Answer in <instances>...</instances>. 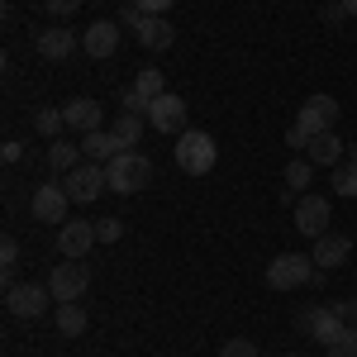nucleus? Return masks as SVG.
<instances>
[{
	"label": "nucleus",
	"mask_w": 357,
	"mask_h": 357,
	"mask_svg": "<svg viewBox=\"0 0 357 357\" xmlns=\"http://www.w3.org/2000/svg\"><path fill=\"white\" fill-rule=\"evenodd\" d=\"M82 153L91 162H114V158L129 153V148L114 138V129H91V134H82Z\"/></svg>",
	"instance_id": "nucleus-17"
},
{
	"label": "nucleus",
	"mask_w": 357,
	"mask_h": 357,
	"mask_svg": "<svg viewBox=\"0 0 357 357\" xmlns=\"http://www.w3.org/2000/svg\"><path fill=\"white\" fill-rule=\"evenodd\" d=\"M105 176H110V191L114 195H138L148 181H153V162L143 158V153H119L114 162H105Z\"/></svg>",
	"instance_id": "nucleus-3"
},
{
	"label": "nucleus",
	"mask_w": 357,
	"mask_h": 357,
	"mask_svg": "<svg viewBox=\"0 0 357 357\" xmlns=\"http://www.w3.org/2000/svg\"><path fill=\"white\" fill-rule=\"evenodd\" d=\"M67 205H72L67 186H62V181H43V186L33 191V200H29V215L43 220V224H67Z\"/></svg>",
	"instance_id": "nucleus-7"
},
{
	"label": "nucleus",
	"mask_w": 357,
	"mask_h": 357,
	"mask_svg": "<svg viewBox=\"0 0 357 357\" xmlns=\"http://www.w3.org/2000/svg\"><path fill=\"white\" fill-rule=\"evenodd\" d=\"M119 110H124V114H148V100H143L134 86H129V91L119 96Z\"/></svg>",
	"instance_id": "nucleus-30"
},
{
	"label": "nucleus",
	"mask_w": 357,
	"mask_h": 357,
	"mask_svg": "<svg viewBox=\"0 0 357 357\" xmlns=\"http://www.w3.org/2000/svg\"><path fill=\"white\" fill-rule=\"evenodd\" d=\"M82 48L96 57V62H100V57H114V53H119V24H114V20H96V24H86Z\"/></svg>",
	"instance_id": "nucleus-15"
},
{
	"label": "nucleus",
	"mask_w": 357,
	"mask_h": 357,
	"mask_svg": "<svg viewBox=\"0 0 357 357\" xmlns=\"http://www.w3.org/2000/svg\"><path fill=\"white\" fill-rule=\"evenodd\" d=\"M134 5L143 10V15H167V10H172L176 0H134Z\"/></svg>",
	"instance_id": "nucleus-33"
},
{
	"label": "nucleus",
	"mask_w": 357,
	"mask_h": 357,
	"mask_svg": "<svg viewBox=\"0 0 357 357\" xmlns=\"http://www.w3.org/2000/svg\"><path fill=\"white\" fill-rule=\"evenodd\" d=\"M310 176H314V162H310V158H296V162L286 167V186H291V191H305Z\"/></svg>",
	"instance_id": "nucleus-27"
},
{
	"label": "nucleus",
	"mask_w": 357,
	"mask_h": 357,
	"mask_svg": "<svg viewBox=\"0 0 357 357\" xmlns=\"http://www.w3.org/2000/svg\"><path fill=\"white\" fill-rule=\"evenodd\" d=\"M215 162H220V143L205 129H181V138H176V167L186 176H210Z\"/></svg>",
	"instance_id": "nucleus-1"
},
{
	"label": "nucleus",
	"mask_w": 357,
	"mask_h": 357,
	"mask_svg": "<svg viewBox=\"0 0 357 357\" xmlns=\"http://www.w3.org/2000/svg\"><path fill=\"white\" fill-rule=\"evenodd\" d=\"M96 5H105V0H96Z\"/></svg>",
	"instance_id": "nucleus-40"
},
{
	"label": "nucleus",
	"mask_w": 357,
	"mask_h": 357,
	"mask_svg": "<svg viewBox=\"0 0 357 357\" xmlns=\"http://www.w3.org/2000/svg\"><path fill=\"white\" fill-rule=\"evenodd\" d=\"M33 129L43 138H57L62 129H67V114H62V105H48V110H38L33 114Z\"/></svg>",
	"instance_id": "nucleus-23"
},
{
	"label": "nucleus",
	"mask_w": 357,
	"mask_h": 357,
	"mask_svg": "<svg viewBox=\"0 0 357 357\" xmlns=\"http://www.w3.org/2000/svg\"><path fill=\"white\" fill-rule=\"evenodd\" d=\"M348 153V143L338 138V129H329V134H314L310 138V148H305V158L314 167H338V158Z\"/></svg>",
	"instance_id": "nucleus-19"
},
{
	"label": "nucleus",
	"mask_w": 357,
	"mask_h": 357,
	"mask_svg": "<svg viewBox=\"0 0 357 357\" xmlns=\"http://www.w3.org/2000/svg\"><path fill=\"white\" fill-rule=\"evenodd\" d=\"M333 124H338V100L333 96H310L301 105V114H296V129H305V138L329 134Z\"/></svg>",
	"instance_id": "nucleus-9"
},
{
	"label": "nucleus",
	"mask_w": 357,
	"mask_h": 357,
	"mask_svg": "<svg viewBox=\"0 0 357 357\" xmlns=\"http://www.w3.org/2000/svg\"><path fill=\"white\" fill-rule=\"evenodd\" d=\"M67 195H72V205H91V200H100V195L110 191V176H105V162H82L77 172H67Z\"/></svg>",
	"instance_id": "nucleus-5"
},
{
	"label": "nucleus",
	"mask_w": 357,
	"mask_h": 357,
	"mask_svg": "<svg viewBox=\"0 0 357 357\" xmlns=\"http://www.w3.org/2000/svg\"><path fill=\"white\" fill-rule=\"evenodd\" d=\"M220 357H262V353H257L252 338H229V343L220 348Z\"/></svg>",
	"instance_id": "nucleus-29"
},
{
	"label": "nucleus",
	"mask_w": 357,
	"mask_h": 357,
	"mask_svg": "<svg viewBox=\"0 0 357 357\" xmlns=\"http://www.w3.org/2000/svg\"><path fill=\"white\" fill-rule=\"evenodd\" d=\"M33 48H38V57H43V62H67V57L82 48V38H77L72 29H38Z\"/></svg>",
	"instance_id": "nucleus-12"
},
{
	"label": "nucleus",
	"mask_w": 357,
	"mask_h": 357,
	"mask_svg": "<svg viewBox=\"0 0 357 357\" xmlns=\"http://www.w3.org/2000/svg\"><path fill=\"white\" fill-rule=\"evenodd\" d=\"M86 324H91V319H86V310H82L77 301L57 305V333H62V338H82Z\"/></svg>",
	"instance_id": "nucleus-21"
},
{
	"label": "nucleus",
	"mask_w": 357,
	"mask_h": 357,
	"mask_svg": "<svg viewBox=\"0 0 357 357\" xmlns=\"http://www.w3.org/2000/svg\"><path fill=\"white\" fill-rule=\"evenodd\" d=\"M20 158H24V143L10 138V143H5V162H20Z\"/></svg>",
	"instance_id": "nucleus-36"
},
{
	"label": "nucleus",
	"mask_w": 357,
	"mask_h": 357,
	"mask_svg": "<svg viewBox=\"0 0 357 357\" xmlns=\"http://www.w3.org/2000/svg\"><path fill=\"white\" fill-rule=\"evenodd\" d=\"M134 91L143 96V100H148V105H153L158 96H167V77H162V67H143V72L134 77Z\"/></svg>",
	"instance_id": "nucleus-22"
},
{
	"label": "nucleus",
	"mask_w": 357,
	"mask_h": 357,
	"mask_svg": "<svg viewBox=\"0 0 357 357\" xmlns=\"http://www.w3.org/2000/svg\"><path fill=\"white\" fill-rule=\"evenodd\" d=\"M110 129H114V138H119L124 148H134L138 138H143V119H138V114H124V110H119V119H114Z\"/></svg>",
	"instance_id": "nucleus-24"
},
{
	"label": "nucleus",
	"mask_w": 357,
	"mask_h": 357,
	"mask_svg": "<svg viewBox=\"0 0 357 357\" xmlns=\"http://www.w3.org/2000/svg\"><path fill=\"white\" fill-rule=\"evenodd\" d=\"M338 329H343L338 305H305L301 314H296V333H310V338H319V343H329Z\"/></svg>",
	"instance_id": "nucleus-8"
},
{
	"label": "nucleus",
	"mask_w": 357,
	"mask_h": 357,
	"mask_svg": "<svg viewBox=\"0 0 357 357\" xmlns=\"http://www.w3.org/2000/svg\"><path fill=\"white\" fill-rule=\"evenodd\" d=\"M148 124H153L158 134H181V129H186V100H181L176 91L158 96V100L148 105Z\"/></svg>",
	"instance_id": "nucleus-10"
},
{
	"label": "nucleus",
	"mask_w": 357,
	"mask_h": 357,
	"mask_svg": "<svg viewBox=\"0 0 357 357\" xmlns=\"http://www.w3.org/2000/svg\"><path fill=\"white\" fill-rule=\"evenodd\" d=\"M96 238H100V243H119V238H124V220H114V215L96 220Z\"/></svg>",
	"instance_id": "nucleus-28"
},
{
	"label": "nucleus",
	"mask_w": 357,
	"mask_h": 357,
	"mask_svg": "<svg viewBox=\"0 0 357 357\" xmlns=\"http://www.w3.org/2000/svg\"><path fill=\"white\" fill-rule=\"evenodd\" d=\"M82 5H86V0H43V10H48V15H57V20H67V15H77Z\"/></svg>",
	"instance_id": "nucleus-31"
},
{
	"label": "nucleus",
	"mask_w": 357,
	"mask_h": 357,
	"mask_svg": "<svg viewBox=\"0 0 357 357\" xmlns=\"http://www.w3.org/2000/svg\"><path fill=\"white\" fill-rule=\"evenodd\" d=\"M53 301V291L48 286H33V281H15L10 291H5V310L15 314V319H38L43 310Z\"/></svg>",
	"instance_id": "nucleus-6"
},
{
	"label": "nucleus",
	"mask_w": 357,
	"mask_h": 357,
	"mask_svg": "<svg viewBox=\"0 0 357 357\" xmlns=\"http://www.w3.org/2000/svg\"><path fill=\"white\" fill-rule=\"evenodd\" d=\"M296 229H301L305 238L329 234V200L324 195H305L301 205H296Z\"/></svg>",
	"instance_id": "nucleus-14"
},
{
	"label": "nucleus",
	"mask_w": 357,
	"mask_h": 357,
	"mask_svg": "<svg viewBox=\"0 0 357 357\" xmlns=\"http://www.w3.org/2000/svg\"><path fill=\"white\" fill-rule=\"evenodd\" d=\"M333 305H338L343 324H353V329H357V296H353V301H333Z\"/></svg>",
	"instance_id": "nucleus-34"
},
{
	"label": "nucleus",
	"mask_w": 357,
	"mask_h": 357,
	"mask_svg": "<svg viewBox=\"0 0 357 357\" xmlns=\"http://www.w3.org/2000/svg\"><path fill=\"white\" fill-rule=\"evenodd\" d=\"M86 286H91V267H86L82 257H62L53 272H48V291H53V301H57V305L82 301Z\"/></svg>",
	"instance_id": "nucleus-4"
},
{
	"label": "nucleus",
	"mask_w": 357,
	"mask_h": 357,
	"mask_svg": "<svg viewBox=\"0 0 357 357\" xmlns=\"http://www.w3.org/2000/svg\"><path fill=\"white\" fill-rule=\"evenodd\" d=\"M91 243H100V238H96V224H86V220L57 224V252H62V257H86Z\"/></svg>",
	"instance_id": "nucleus-11"
},
{
	"label": "nucleus",
	"mask_w": 357,
	"mask_h": 357,
	"mask_svg": "<svg viewBox=\"0 0 357 357\" xmlns=\"http://www.w3.org/2000/svg\"><path fill=\"white\" fill-rule=\"evenodd\" d=\"M324 348H329V357H357V329H353V324H343Z\"/></svg>",
	"instance_id": "nucleus-25"
},
{
	"label": "nucleus",
	"mask_w": 357,
	"mask_h": 357,
	"mask_svg": "<svg viewBox=\"0 0 357 357\" xmlns=\"http://www.w3.org/2000/svg\"><path fill=\"white\" fill-rule=\"evenodd\" d=\"M324 20H329V24H338V20H348V10H343V0H333V5H324Z\"/></svg>",
	"instance_id": "nucleus-35"
},
{
	"label": "nucleus",
	"mask_w": 357,
	"mask_h": 357,
	"mask_svg": "<svg viewBox=\"0 0 357 357\" xmlns=\"http://www.w3.org/2000/svg\"><path fill=\"white\" fill-rule=\"evenodd\" d=\"M134 33H138V43H143L148 53H167V48L176 43V29H172L167 15H143L134 24Z\"/></svg>",
	"instance_id": "nucleus-13"
},
{
	"label": "nucleus",
	"mask_w": 357,
	"mask_h": 357,
	"mask_svg": "<svg viewBox=\"0 0 357 357\" xmlns=\"http://www.w3.org/2000/svg\"><path fill=\"white\" fill-rule=\"evenodd\" d=\"M348 252H353V238H348V234H319L310 257H314V267H319V272H333V267H343V257H348Z\"/></svg>",
	"instance_id": "nucleus-16"
},
{
	"label": "nucleus",
	"mask_w": 357,
	"mask_h": 357,
	"mask_svg": "<svg viewBox=\"0 0 357 357\" xmlns=\"http://www.w3.org/2000/svg\"><path fill=\"white\" fill-rule=\"evenodd\" d=\"M348 162H357V143H348Z\"/></svg>",
	"instance_id": "nucleus-39"
},
{
	"label": "nucleus",
	"mask_w": 357,
	"mask_h": 357,
	"mask_svg": "<svg viewBox=\"0 0 357 357\" xmlns=\"http://www.w3.org/2000/svg\"><path fill=\"white\" fill-rule=\"evenodd\" d=\"M48 167H53V172H62V176H67V172H77V167H82V143L53 138V143H48Z\"/></svg>",
	"instance_id": "nucleus-20"
},
{
	"label": "nucleus",
	"mask_w": 357,
	"mask_h": 357,
	"mask_svg": "<svg viewBox=\"0 0 357 357\" xmlns=\"http://www.w3.org/2000/svg\"><path fill=\"white\" fill-rule=\"evenodd\" d=\"M319 281V267L310 252H281L267 262V286L272 291H301V286H314Z\"/></svg>",
	"instance_id": "nucleus-2"
},
{
	"label": "nucleus",
	"mask_w": 357,
	"mask_h": 357,
	"mask_svg": "<svg viewBox=\"0 0 357 357\" xmlns=\"http://www.w3.org/2000/svg\"><path fill=\"white\" fill-rule=\"evenodd\" d=\"M343 10H348V15H353V20H357V0H343Z\"/></svg>",
	"instance_id": "nucleus-38"
},
{
	"label": "nucleus",
	"mask_w": 357,
	"mask_h": 357,
	"mask_svg": "<svg viewBox=\"0 0 357 357\" xmlns=\"http://www.w3.org/2000/svg\"><path fill=\"white\" fill-rule=\"evenodd\" d=\"M62 114H67V129H77V134H91V129H100V119H105V110H100L96 100H86V96L67 100V105H62Z\"/></svg>",
	"instance_id": "nucleus-18"
},
{
	"label": "nucleus",
	"mask_w": 357,
	"mask_h": 357,
	"mask_svg": "<svg viewBox=\"0 0 357 357\" xmlns=\"http://www.w3.org/2000/svg\"><path fill=\"white\" fill-rule=\"evenodd\" d=\"M333 195H357V162L333 167Z\"/></svg>",
	"instance_id": "nucleus-26"
},
{
	"label": "nucleus",
	"mask_w": 357,
	"mask_h": 357,
	"mask_svg": "<svg viewBox=\"0 0 357 357\" xmlns=\"http://www.w3.org/2000/svg\"><path fill=\"white\" fill-rule=\"evenodd\" d=\"M286 143H291V148H310V138H305V129H296V124L286 129Z\"/></svg>",
	"instance_id": "nucleus-37"
},
{
	"label": "nucleus",
	"mask_w": 357,
	"mask_h": 357,
	"mask_svg": "<svg viewBox=\"0 0 357 357\" xmlns=\"http://www.w3.org/2000/svg\"><path fill=\"white\" fill-rule=\"evenodd\" d=\"M15 262H20V243L5 238V243H0V267H15Z\"/></svg>",
	"instance_id": "nucleus-32"
}]
</instances>
